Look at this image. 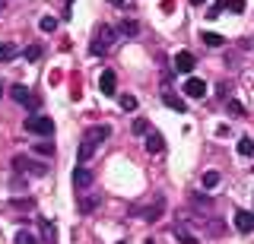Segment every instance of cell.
<instances>
[{
    "label": "cell",
    "instance_id": "6da1fadb",
    "mask_svg": "<svg viewBox=\"0 0 254 244\" xmlns=\"http://www.w3.org/2000/svg\"><path fill=\"white\" fill-rule=\"evenodd\" d=\"M130 212L140 216V219H146V222H156V219H162V212H165V196L156 194L153 203H146V206H130Z\"/></svg>",
    "mask_w": 254,
    "mask_h": 244
},
{
    "label": "cell",
    "instance_id": "7a4b0ae2",
    "mask_svg": "<svg viewBox=\"0 0 254 244\" xmlns=\"http://www.w3.org/2000/svg\"><path fill=\"white\" fill-rule=\"evenodd\" d=\"M26 130L35 137H54V121L48 114H29L26 117Z\"/></svg>",
    "mask_w": 254,
    "mask_h": 244
},
{
    "label": "cell",
    "instance_id": "3957f363",
    "mask_svg": "<svg viewBox=\"0 0 254 244\" xmlns=\"http://www.w3.org/2000/svg\"><path fill=\"white\" fill-rule=\"evenodd\" d=\"M111 42H115V29H111V26H99V29H95V42L89 45V51L92 54H105Z\"/></svg>",
    "mask_w": 254,
    "mask_h": 244
},
{
    "label": "cell",
    "instance_id": "277c9868",
    "mask_svg": "<svg viewBox=\"0 0 254 244\" xmlns=\"http://www.w3.org/2000/svg\"><path fill=\"white\" fill-rule=\"evenodd\" d=\"M194 67H197V57L190 51H178V54H175V70H178V73L190 76V73H194Z\"/></svg>",
    "mask_w": 254,
    "mask_h": 244
},
{
    "label": "cell",
    "instance_id": "5b68a950",
    "mask_svg": "<svg viewBox=\"0 0 254 244\" xmlns=\"http://www.w3.org/2000/svg\"><path fill=\"white\" fill-rule=\"evenodd\" d=\"M99 89H102V96H118V76H115V70H102V76H99Z\"/></svg>",
    "mask_w": 254,
    "mask_h": 244
},
{
    "label": "cell",
    "instance_id": "8992f818",
    "mask_svg": "<svg viewBox=\"0 0 254 244\" xmlns=\"http://www.w3.org/2000/svg\"><path fill=\"white\" fill-rule=\"evenodd\" d=\"M92 181H95V175H92L89 168H83V165H76V168H73V187H76V191H89Z\"/></svg>",
    "mask_w": 254,
    "mask_h": 244
},
{
    "label": "cell",
    "instance_id": "52a82bcc",
    "mask_svg": "<svg viewBox=\"0 0 254 244\" xmlns=\"http://www.w3.org/2000/svg\"><path fill=\"white\" fill-rule=\"evenodd\" d=\"M235 228L242 235H251L254 232V212L251 209H235Z\"/></svg>",
    "mask_w": 254,
    "mask_h": 244
},
{
    "label": "cell",
    "instance_id": "ba28073f",
    "mask_svg": "<svg viewBox=\"0 0 254 244\" xmlns=\"http://www.w3.org/2000/svg\"><path fill=\"white\" fill-rule=\"evenodd\" d=\"M185 96L188 98H203L206 96V83L197 80V76H188V80H185Z\"/></svg>",
    "mask_w": 254,
    "mask_h": 244
},
{
    "label": "cell",
    "instance_id": "9c48e42d",
    "mask_svg": "<svg viewBox=\"0 0 254 244\" xmlns=\"http://www.w3.org/2000/svg\"><path fill=\"white\" fill-rule=\"evenodd\" d=\"M95 146H99L95 140L83 137V143H79V152H76V165H86V162H89L92 155H95Z\"/></svg>",
    "mask_w": 254,
    "mask_h": 244
},
{
    "label": "cell",
    "instance_id": "30bf717a",
    "mask_svg": "<svg viewBox=\"0 0 254 244\" xmlns=\"http://www.w3.org/2000/svg\"><path fill=\"white\" fill-rule=\"evenodd\" d=\"M143 146H146V152H149V155H159V152L165 149V140H162V133L149 130V133H146V143H143Z\"/></svg>",
    "mask_w": 254,
    "mask_h": 244
},
{
    "label": "cell",
    "instance_id": "8fae6325",
    "mask_svg": "<svg viewBox=\"0 0 254 244\" xmlns=\"http://www.w3.org/2000/svg\"><path fill=\"white\" fill-rule=\"evenodd\" d=\"M172 235H175V241H178V244H197V235L190 232V228H188L185 222H178V225H175V228H172Z\"/></svg>",
    "mask_w": 254,
    "mask_h": 244
},
{
    "label": "cell",
    "instance_id": "7c38bea8",
    "mask_svg": "<svg viewBox=\"0 0 254 244\" xmlns=\"http://www.w3.org/2000/svg\"><path fill=\"white\" fill-rule=\"evenodd\" d=\"M162 101H165V108H172V111H178V114L188 111V101L181 96H175V92H162Z\"/></svg>",
    "mask_w": 254,
    "mask_h": 244
},
{
    "label": "cell",
    "instance_id": "4fadbf2b",
    "mask_svg": "<svg viewBox=\"0 0 254 244\" xmlns=\"http://www.w3.org/2000/svg\"><path fill=\"white\" fill-rule=\"evenodd\" d=\"M86 137H89V140H95V143H102V140H108V137H111V127H108V124L89 127V130H86Z\"/></svg>",
    "mask_w": 254,
    "mask_h": 244
},
{
    "label": "cell",
    "instance_id": "5bb4252c",
    "mask_svg": "<svg viewBox=\"0 0 254 244\" xmlns=\"http://www.w3.org/2000/svg\"><path fill=\"white\" fill-rule=\"evenodd\" d=\"M102 203V196L99 194H89V196H83V200H79V212H83V216H89V212L95 209Z\"/></svg>",
    "mask_w": 254,
    "mask_h": 244
},
{
    "label": "cell",
    "instance_id": "9a60e30c",
    "mask_svg": "<svg viewBox=\"0 0 254 244\" xmlns=\"http://www.w3.org/2000/svg\"><path fill=\"white\" fill-rule=\"evenodd\" d=\"M10 96H13V101H19V105H26V101L32 98V92L26 89L22 83H16V86H10Z\"/></svg>",
    "mask_w": 254,
    "mask_h": 244
},
{
    "label": "cell",
    "instance_id": "2e32d148",
    "mask_svg": "<svg viewBox=\"0 0 254 244\" xmlns=\"http://www.w3.org/2000/svg\"><path fill=\"white\" fill-rule=\"evenodd\" d=\"M38 225H42V241H48V244H54V241H58V228L48 222V219H42Z\"/></svg>",
    "mask_w": 254,
    "mask_h": 244
},
{
    "label": "cell",
    "instance_id": "e0dca14e",
    "mask_svg": "<svg viewBox=\"0 0 254 244\" xmlns=\"http://www.w3.org/2000/svg\"><path fill=\"white\" fill-rule=\"evenodd\" d=\"M16 54H19V51H16V45H13V42H0V64L13 60Z\"/></svg>",
    "mask_w": 254,
    "mask_h": 244
},
{
    "label": "cell",
    "instance_id": "ac0fdd59",
    "mask_svg": "<svg viewBox=\"0 0 254 244\" xmlns=\"http://www.w3.org/2000/svg\"><path fill=\"white\" fill-rule=\"evenodd\" d=\"M32 149H35L38 155H54V143H51V140H35Z\"/></svg>",
    "mask_w": 254,
    "mask_h": 244
},
{
    "label": "cell",
    "instance_id": "d6986e66",
    "mask_svg": "<svg viewBox=\"0 0 254 244\" xmlns=\"http://www.w3.org/2000/svg\"><path fill=\"white\" fill-rule=\"evenodd\" d=\"M226 111L232 114V117H245V105L238 98H226Z\"/></svg>",
    "mask_w": 254,
    "mask_h": 244
},
{
    "label": "cell",
    "instance_id": "ffe728a7",
    "mask_svg": "<svg viewBox=\"0 0 254 244\" xmlns=\"http://www.w3.org/2000/svg\"><path fill=\"white\" fill-rule=\"evenodd\" d=\"M118 32H121V35H130V38H133V35L140 32V26H137V22H133V19H124L121 26H118Z\"/></svg>",
    "mask_w": 254,
    "mask_h": 244
},
{
    "label": "cell",
    "instance_id": "44dd1931",
    "mask_svg": "<svg viewBox=\"0 0 254 244\" xmlns=\"http://www.w3.org/2000/svg\"><path fill=\"white\" fill-rule=\"evenodd\" d=\"M130 130H133V137H146V133H149V121H146V117H137Z\"/></svg>",
    "mask_w": 254,
    "mask_h": 244
},
{
    "label": "cell",
    "instance_id": "7402d4cb",
    "mask_svg": "<svg viewBox=\"0 0 254 244\" xmlns=\"http://www.w3.org/2000/svg\"><path fill=\"white\" fill-rule=\"evenodd\" d=\"M13 209H26V212H32V209H35V200H32V196H16V200H13Z\"/></svg>",
    "mask_w": 254,
    "mask_h": 244
},
{
    "label": "cell",
    "instance_id": "603a6c76",
    "mask_svg": "<svg viewBox=\"0 0 254 244\" xmlns=\"http://www.w3.org/2000/svg\"><path fill=\"white\" fill-rule=\"evenodd\" d=\"M200 38H203L206 48H222V35H216V32H203Z\"/></svg>",
    "mask_w": 254,
    "mask_h": 244
},
{
    "label": "cell",
    "instance_id": "cb8c5ba5",
    "mask_svg": "<svg viewBox=\"0 0 254 244\" xmlns=\"http://www.w3.org/2000/svg\"><path fill=\"white\" fill-rule=\"evenodd\" d=\"M238 155H254V140L251 137H242V140H238Z\"/></svg>",
    "mask_w": 254,
    "mask_h": 244
},
{
    "label": "cell",
    "instance_id": "d4e9b609",
    "mask_svg": "<svg viewBox=\"0 0 254 244\" xmlns=\"http://www.w3.org/2000/svg\"><path fill=\"white\" fill-rule=\"evenodd\" d=\"M16 244H42V241H38L32 232H26V228H19V232H16Z\"/></svg>",
    "mask_w": 254,
    "mask_h": 244
},
{
    "label": "cell",
    "instance_id": "484cf974",
    "mask_svg": "<svg viewBox=\"0 0 254 244\" xmlns=\"http://www.w3.org/2000/svg\"><path fill=\"white\" fill-rule=\"evenodd\" d=\"M118 105H121L124 111H137V96H130V92H127V96L118 98Z\"/></svg>",
    "mask_w": 254,
    "mask_h": 244
},
{
    "label": "cell",
    "instance_id": "4316f807",
    "mask_svg": "<svg viewBox=\"0 0 254 244\" xmlns=\"http://www.w3.org/2000/svg\"><path fill=\"white\" fill-rule=\"evenodd\" d=\"M216 184H219V171H203V187L206 191H213Z\"/></svg>",
    "mask_w": 254,
    "mask_h": 244
},
{
    "label": "cell",
    "instance_id": "83f0119b",
    "mask_svg": "<svg viewBox=\"0 0 254 244\" xmlns=\"http://www.w3.org/2000/svg\"><path fill=\"white\" fill-rule=\"evenodd\" d=\"M26 60H29V64L42 60V45H29V48H26Z\"/></svg>",
    "mask_w": 254,
    "mask_h": 244
},
{
    "label": "cell",
    "instance_id": "f1b7e54d",
    "mask_svg": "<svg viewBox=\"0 0 254 244\" xmlns=\"http://www.w3.org/2000/svg\"><path fill=\"white\" fill-rule=\"evenodd\" d=\"M222 10H226V0H216V3H213L210 10H206V19H216Z\"/></svg>",
    "mask_w": 254,
    "mask_h": 244
},
{
    "label": "cell",
    "instance_id": "f546056e",
    "mask_svg": "<svg viewBox=\"0 0 254 244\" xmlns=\"http://www.w3.org/2000/svg\"><path fill=\"white\" fill-rule=\"evenodd\" d=\"M38 29H42V32H54V29H58V19H54V16H45L42 22H38Z\"/></svg>",
    "mask_w": 254,
    "mask_h": 244
},
{
    "label": "cell",
    "instance_id": "4dcf8cb0",
    "mask_svg": "<svg viewBox=\"0 0 254 244\" xmlns=\"http://www.w3.org/2000/svg\"><path fill=\"white\" fill-rule=\"evenodd\" d=\"M226 10H232V13H245V0H226Z\"/></svg>",
    "mask_w": 254,
    "mask_h": 244
},
{
    "label": "cell",
    "instance_id": "1f68e13d",
    "mask_svg": "<svg viewBox=\"0 0 254 244\" xmlns=\"http://www.w3.org/2000/svg\"><path fill=\"white\" fill-rule=\"evenodd\" d=\"M203 228H206L210 235H222V222H216V219H210V222H206Z\"/></svg>",
    "mask_w": 254,
    "mask_h": 244
},
{
    "label": "cell",
    "instance_id": "d6a6232c",
    "mask_svg": "<svg viewBox=\"0 0 254 244\" xmlns=\"http://www.w3.org/2000/svg\"><path fill=\"white\" fill-rule=\"evenodd\" d=\"M22 187H26V178L16 175V178H13V191H22Z\"/></svg>",
    "mask_w": 254,
    "mask_h": 244
},
{
    "label": "cell",
    "instance_id": "836d02e7",
    "mask_svg": "<svg viewBox=\"0 0 254 244\" xmlns=\"http://www.w3.org/2000/svg\"><path fill=\"white\" fill-rule=\"evenodd\" d=\"M108 3H111V6H124V0H108Z\"/></svg>",
    "mask_w": 254,
    "mask_h": 244
},
{
    "label": "cell",
    "instance_id": "e575fe53",
    "mask_svg": "<svg viewBox=\"0 0 254 244\" xmlns=\"http://www.w3.org/2000/svg\"><path fill=\"white\" fill-rule=\"evenodd\" d=\"M190 3H194V6H200V3H203V0H190Z\"/></svg>",
    "mask_w": 254,
    "mask_h": 244
},
{
    "label": "cell",
    "instance_id": "d590c367",
    "mask_svg": "<svg viewBox=\"0 0 254 244\" xmlns=\"http://www.w3.org/2000/svg\"><path fill=\"white\" fill-rule=\"evenodd\" d=\"M3 6H6V0H0V10H3Z\"/></svg>",
    "mask_w": 254,
    "mask_h": 244
},
{
    "label": "cell",
    "instance_id": "8d00e7d4",
    "mask_svg": "<svg viewBox=\"0 0 254 244\" xmlns=\"http://www.w3.org/2000/svg\"><path fill=\"white\" fill-rule=\"evenodd\" d=\"M115 244H130V241H115Z\"/></svg>",
    "mask_w": 254,
    "mask_h": 244
},
{
    "label": "cell",
    "instance_id": "74e56055",
    "mask_svg": "<svg viewBox=\"0 0 254 244\" xmlns=\"http://www.w3.org/2000/svg\"><path fill=\"white\" fill-rule=\"evenodd\" d=\"M0 96H3V86H0Z\"/></svg>",
    "mask_w": 254,
    "mask_h": 244
}]
</instances>
